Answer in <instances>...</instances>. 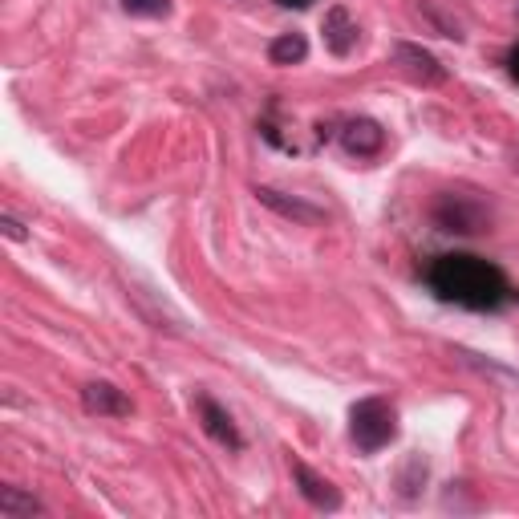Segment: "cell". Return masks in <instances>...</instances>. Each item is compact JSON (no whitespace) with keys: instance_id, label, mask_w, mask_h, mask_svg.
Returning <instances> with one entry per match:
<instances>
[{"instance_id":"obj_8","label":"cell","mask_w":519,"mask_h":519,"mask_svg":"<svg viewBox=\"0 0 519 519\" xmlns=\"http://www.w3.org/2000/svg\"><path fill=\"white\" fill-rule=\"evenodd\" d=\"M292 479H296V491H301V499L309 507H317V511H341V491L325 475H317L313 467L292 463Z\"/></svg>"},{"instance_id":"obj_9","label":"cell","mask_w":519,"mask_h":519,"mask_svg":"<svg viewBox=\"0 0 519 519\" xmlns=\"http://www.w3.org/2000/svg\"><path fill=\"white\" fill-rule=\"evenodd\" d=\"M394 61L410 73L414 82H422V86H442V82H447V69H442V61H438L434 53H426L422 45L402 41V45L394 49Z\"/></svg>"},{"instance_id":"obj_4","label":"cell","mask_w":519,"mask_h":519,"mask_svg":"<svg viewBox=\"0 0 519 519\" xmlns=\"http://www.w3.org/2000/svg\"><path fill=\"white\" fill-rule=\"evenodd\" d=\"M191 406H195V418H199V426H203V434H207L211 442H219V447H228V451H244L240 426L232 422V414L219 406L207 390H199V394L191 398Z\"/></svg>"},{"instance_id":"obj_16","label":"cell","mask_w":519,"mask_h":519,"mask_svg":"<svg viewBox=\"0 0 519 519\" xmlns=\"http://www.w3.org/2000/svg\"><path fill=\"white\" fill-rule=\"evenodd\" d=\"M507 69H511V78L519 82V41L511 45V53H507Z\"/></svg>"},{"instance_id":"obj_10","label":"cell","mask_w":519,"mask_h":519,"mask_svg":"<svg viewBox=\"0 0 519 519\" xmlns=\"http://www.w3.org/2000/svg\"><path fill=\"white\" fill-rule=\"evenodd\" d=\"M82 406H86V414H98V418H126L134 410L130 398L114 382H90V386H82Z\"/></svg>"},{"instance_id":"obj_13","label":"cell","mask_w":519,"mask_h":519,"mask_svg":"<svg viewBox=\"0 0 519 519\" xmlns=\"http://www.w3.org/2000/svg\"><path fill=\"white\" fill-rule=\"evenodd\" d=\"M305 57H309L305 33H280V37L268 45V61H272V65H301Z\"/></svg>"},{"instance_id":"obj_15","label":"cell","mask_w":519,"mask_h":519,"mask_svg":"<svg viewBox=\"0 0 519 519\" xmlns=\"http://www.w3.org/2000/svg\"><path fill=\"white\" fill-rule=\"evenodd\" d=\"M0 228H5V236H9L13 244H25V240H29V232H25V224H21V219H17L13 211H5V215H0Z\"/></svg>"},{"instance_id":"obj_3","label":"cell","mask_w":519,"mask_h":519,"mask_svg":"<svg viewBox=\"0 0 519 519\" xmlns=\"http://www.w3.org/2000/svg\"><path fill=\"white\" fill-rule=\"evenodd\" d=\"M430 215H434V224L442 232H463V236L491 232V211L471 195H438Z\"/></svg>"},{"instance_id":"obj_5","label":"cell","mask_w":519,"mask_h":519,"mask_svg":"<svg viewBox=\"0 0 519 519\" xmlns=\"http://www.w3.org/2000/svg\"><path fill=\"white\" fill-rule=\"evenodd\" d=\"M252 195H256L268 211H276V215L292 219V224H301V228H317V224H325V219H329V211H325V207H317V203H309V199H301V195L276 191V187H252Z\"/></svg>"},{"instance_id":"obj_12","label":"cell","mask_w":519,"mask_h":519,"mask_svg":"<svg viewBox=\"0 0 519 519\" xmlns=\"http://www.w3.org/2000/svg\"><path fill=\"white\" fill-rule=\"evenodd\" d=\"M45 515V503L25 495L21 487H0V519H33Z\"/></svg>"},{"instance_id":"obj_14","label":"cell","mask_w":519,"mask_h":519,"mask_svg":"<svg viewBox=\"0 0 519 519\" xmlns=\"http://www.w3.org/2000/svg\"><path fill=\"white\" fill-rule=\"evenodd\" d=\"M122 9L130 17H167L171 13V0H122Z\"/></svg>"},{"instance_id":"obj_6","label":"cell","mask_w":519,"mask_h":519,"mask_svg":"<svg viewBox=\"0 0 519 519\" xmlns=\"http://www.w3.org/2000/svg\"><path fill=\"white\" fill-rule=\"evenodd\" d=\"M126 296L138 305V313L146 317V325L151 329H167V333H183L179 325H183V317L163 301V292H155V288H138V284H126Z\"/></svg>"},{"instance_id":"obj_11","label":"cell","mask_w":519,"mask_h":519,"mask_svg":"<svg viewBox=\"0 0 519 519\" xmlns=\"http://www.w3.org/2000/svg\"><path fill=\"white\" fill-rule=\"evenodd\" d=\"M321 33H325V45H329L333 57H349V53L357 49V21H353L349 9H341V5H333V9L325 13Z\"/></svg>"},{"instance_id":"obj_7","label":"cell","mask_w":519,"mask_h":519,"mask_svg":"<svg viewBox=\"0 0 519 519\" xmlns=\"http://www.w3.org/2000/svg\"><path fill=\"white\" fill-rule=\"evenodd\" d=\"M341 146L353 159H374L386 146V130L374 118H349L345 130H341Z\"/></svg>"},{"instance_id":"obj_17","label":"cell","mask_w":519,"mask_h":519,"mask_svg":"<svg viewBox=\"0 0 519 519\" xmlns=\"http://www.w3.org/2000/svg\"><path fill=\"white\" fill-rule=\"evenodd\" d=\"M276 5H280V9H309L313 0H276Z\"/></svg>"},{"instance_id":"obj_1","label":"cell","mask_w":519,"mask_h":519,"mask_svg":"<svg viewBox=\"0 0 519 519\" xmlns=\"http://www.w3.org/2000/svg\"><path fill=\"white\" fill-rule=\"evenodd\" d=\"M426 284L438 301L447 305H463L475 313H495L511 301V280L499 264L483 260V256H467V252H447L434 256L426 268Z\"/></svg>"},{"instance_id":"obj_2","label":"cell","mask_w":519,"mask_h":519,"mask_svg":"<svg viewBox=\"0 0 519 519\" xmlns=\"http://www.w3.org/2000/svg\"><path fill=\"white\" fill-rule=\"evenodd\" d=\"M349 438L361 455H378L398 438V410L386 398H361L349 406Z\"/></svg>"}]
</instances>
